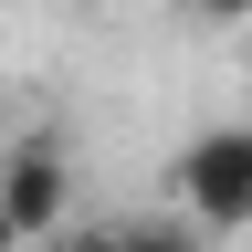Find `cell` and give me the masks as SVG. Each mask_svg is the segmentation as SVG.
<instances>
[{
  "mask_svg": "<svg viewBox=\"0 0 252 252\" xmlns=\"http://www.w3.org/2000/svg\"><path fill=\"white\" fill-rule=\"evenodd\" d=\"M179 200L200 231H252V126H210L179 147Z\"/></svg>",
  "mask_w": 252,
  "mask_h": 252,
  "instance_id": "cell-1",
  "label": "cell"
},
{
  "mask_svg": "<svg viewBox=\"0 0 252 252\" xmlns=\"http://www.w3.org/2000/svg\"><path fill=\"white\" fill-rule=\"evenodd\" d=\"M0 210H11V231H63V210H74V168H63L53 137H21L11 158H0Z\"/></svg>",
  "mask_w": 252,
  "mask_h": 252,
  "instance_id": "cell-2",
  "label": "cell"
},
{
  "mask_svg": "<svg viewBox=\"0 0 252 252\" xmlns=\"http://www.w3.org/2000/svg\"><path fill=\"white\" fill-rule=\"evenodd\" d=\"M116 252H210L200 231H168V220H147V231H116Z\"/></svg>",
  "mask_w": 252,
  "mask_h": 252,
  "instance_id": "cell-3",
  "label": "cell"
},
{
  "mask_svg": "<svg viewBox=\"0 0 252 252\" xmlns=\"http://www.w3.org/2000/svg\"><path fill=\"white\" fill-rule=\"evenodd\" d=\"M179 11H200V21H252V0H179Z\"/></svg>",
  "mask_w": 252,
  "mask_h": 252,
  "instance_id": "cell-4",
  "label": "cell"
},
{
  "mask_svg": "<svg viewBox=\"0 0 252 252\" xmlns=\"http://www.w3.org/2000/svg\"><path fill=\"white\" fill-rule=\"evenodd\" d=\"M63 252H116V231H74V242H63Z\"/></svg>",
  "mask_w": 252,
  "mask_h": 252,
  "instance_id": "cell-5",
  "label": "cell"
},
{
  "mask_svg": "<svg viewBox=\"0 0 252 252\" xmlns=\"http://www.w3.org/2000/svg\"><path fill=\"white\" fill-rule=\"evenodd\" d=\"M11 242H21V231H11V210H0V252H11Z\"/></svg>",
  "mask_w": 252,
  "mask_h": 252,
  "instance_id": "cell-6",
  "label": "cell"
}]
</instances>
